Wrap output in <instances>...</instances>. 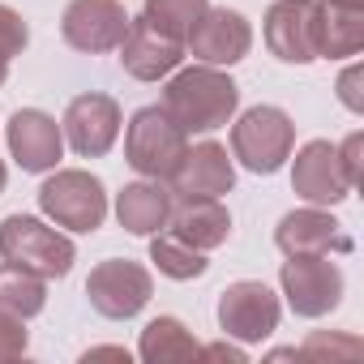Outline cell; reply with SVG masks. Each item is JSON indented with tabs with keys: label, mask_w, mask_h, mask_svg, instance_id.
Segmentation results:
<instances>
[{
	"label": "cell",
	"mask_w": 364,
	"mask_h": 364,
	"mask_svg": "<svg viewBox=\"0 0 364 364\" xmlns=\"http://www.w3.org/2000/svg\"><path fill=\"white\" fill-rule=\"evenodd\" d=\"M159 107L185 133H210V129H223L236 116L240 86L215 65H193V69H180L163 86V103Z\"/></svg>",
	"instance_id": "6da1fadb"
},
{
	"label": "cell",
	"mask_w": 364,
	"mask_h": 364,
	"mask_svg": "<svg viewBox=\"0 0 364 364\" xmlns=\"http://www.w3.org/2000/svg\"><path fill=\"white\" fill-rule=\"evenodd\" d=\"M0 257L39 274V279H65L73 270L77 249H73L69 236L39 223L35 215H9L0 223Z\"/></svg>",
	"instance_id": "7a4b0ae2"
},
{
	"label": "cell",
	"mask_w": 364,
	"mask_h": 364,
	"mask_svg": "<svg viewBox=\"0 0 364 364\" xmlns=\"http://www.w3.org/2000/svg\"><path fill=\"white\" fill-rule=\"evenodd\" d=\"M185 150H189V133L159 103L133 112V120L124 129V159H129L133 171H141L146 180H167Z\"/></svg>",
	"instance_id": "3957f363"
},
{
	"label": "cell",
	"mask_w": 364,
	"mask_h": 364,
	"mask_svg": "<svg viewBox=\"0 0 364 364\" xmlns=\"http://www.w3.org/2000/svg\"><path fill=\"white\" fill-rule=\"evenodd\" d=\"M291 146H296V124L283 107L257 103L232 124V154L257 176H274L291 159Z\"/></svg>",
	"instance_id": "277c9868"
},
{
	"label": "cell",
	"mask_w": 364,
	"mask_h": 364,
	"mask_svg": "<svg viewBox=\"0 0 364 364\" xmlns=\"http://www.w3.org/2000/svg\"><path fill=\"white\" fill-rule=\"evenodd\" d=\"M39 210L69 232H99L107 219V193H103V180L82 171V167H65L56 176L43 180L39 189Z\"/></svg>",
	"instance_id": "5b68a950"
},
{
	"label": "cell",
	"mask_w": 364,
	"mask_h": 364,
	"mask_svg": "<svg viewBox=\"0 0 364 364\" xmlns=\"http://www.w3.org/2000/svg\"><path fill=\"white\" fill-rule=\"evenodd\" d=\"M154 296V279L141 262H129V257H107L90 270L86 279V300L99 317L107 321H129L137 317Z\"/></svg>",
	"instance_id": "8992f818"
},
{
	"label": "cell",
	"mask_w": 364,
	"mask_h": 364,
	"mask_svg": "<svg viewBox=\"0 0 364 364\" xmlns=\"http://www.w3.org/2000/svg\"><path fill=\"white\" fill-rule=\"evenodd\" d=\"M283 296L291 304L296 317H326L338 309L343 300V270L338 262H330V253H304V257H287L279 270Z\"/></svg>",
	"instance_id": "52a82bcc"
},
{
	"label": "cell",
	"mask_w": 364,
	"mask_h": 364,
	"mask_svg": "<svg viewBox=\"0 0 364 364\" xmlns=\"http://www.w3.org/2000/svg\"><path fill=\"white\" fill-rule=\"evenodd\" d=\"M219 330L228 338H240V343H262L279 330V317H283V304L279 296L257 283V279H240V283H228L219 291Z\"/></svg>",
	"instance_id": "ba28073f"
},
{
	"label": "cell",
	"mask_w": 364,
	"mask_h": 364,
	"mask_svg": "<svg viewBox=\"0 0 364 364\" xmlns=\"http://www.w3.org/2000/svg\"><path fill=\"white\" fill-rule=\"evenodd\" d=\"M291 189L296 198H304L309 206H338L351 198V180L338 163V146L326 137H313L296 150V167H291Z\"/></svg>",
	"instance_id": "9c48e42d"
},
{
	"label": "cell",
	"mask_w": 364,
	"mask_h": 364,
	"mask_svg": "<svg viewBox=\"0 0 364 364\" xmlns=\"http://www.w3.org/2000/svg\"><path fill=\"white\" fill-rule=\"evenodd\" d=\"M60 133H65V141L73 146V154H82V159H103V154L116 146V137H120V103H116L112 95H99V90L77 95V99H69V107H65Z\"/></svg>",
	"instance_id": "30bf717a"
},
{
	"label": "cell",
	"mask_w": 364,
	"mask_h": 364,
	"mask_svg": "<svg viewBox=\"0 0 364 364\" xmlns=\"http://www.w3.org/2000/svg\"><path fill=\"white\" fill-rule=\"evenodd\" d=\"M60 35L69 48L77 52H116L120 39L129 35V14L120 0H69L65 18H60Z\"/></svg>",
	"instance_id": "8fae6325"
},
{
	"label": "cell",
	"mask_w": 364,
	"mask_h": 364,
	"mask_svg": "<svg viewBox=\"0 0 364 364\" xmlns=\"http://www.w3.org/2000/svg\"><path fill=\"white\" fill-rule=\"evenodd\" d=\"M266 48L283 65L317 60V0H274L266 9Z\"/></svg>",
	"instance_id": "7c38bea8"
},
{
	"label": "cell",
	"mask_w": 364,
	"mask_h": 364,
	"mask_svg": "<svg viewBox=\"0 0 364 364\" xmlns=\"http://www.w3.org/2000/svg\"><path fill=\"white\" fill-rule=\"evenodd\" d=\"M5 141H9V154L22 171L39 176V171H52L65 154V133L60 124L39 112V107H18L5 124Z\"/></svg>",
	"instance_id": "4fadbf2b"
},
{
	"label": "cell",
	"mask_w": 364,
	"mask_h": 364,
	"mask_svg": "<svg viewBox=\"0 0 364 364\" xmlns=\"http://www.w3.org/2000/svg\"><path fill=\"white\" fill-rule=\"evenodd\" d=\"M171 180V198L176 202H189V198H223L236 185V167L228 159V150L219 141H198L193 150L180 154Z\"/></svg>",
	"instance_id": "5bb4252c"
},
{
	"label": "cell",
	"mask_w": 364,
	"mask_h": 364,
	"mask_svg": "<svg viewBox=\"0 0 364 364\" xmlns=\"http://www.w3.org/2000/svg\"><path fill=\"white\" fill-rule=\"evenodd\" d=\"M185 43L193 52V60H202V65H215V69L219 65H240L253 48V26L236 9H206Z\"/></svg>",
	"instance_id": "9a60e30c"
},
{
	"label": "cell",
	"mask_w": 364,
	"mask_h": 364,
	"mask_svg": "<svg viewBox=\"0 0 364 364\" xmlns=\"http://www.w3.org/2000/svg\"><path fill=\"white\" fill-rule=\"evenodd\" d=\"M185 60V43L154 31L146 18H129V35L120 39V69L137 82H159L176 73V65Z\"/></svg>",
	"instance_id": "2e32d148"
},
{
	"label": "cell",
	"mask_w": 364,
	"mask_h": 364,
	"mask_svg": "<svg viewBox=\"0 0 364 364\" xmlns=\"http://www.w3.org/2000/svg\"><path fill=\"white\" fill-rule=\"evenodd\" d=\"M274 245L287 257H304V253H351L355 249V240L343 232V223L334 215H326L321 206L283 215L279 228H274Z\"/></svg>",
	"instance_id": "e0dca14e"
},
{
	"label": "cell",
	"mask_w": 364,
	"mask_h": 364,
	"mask_svg": "<svg viewBox=\"0 0 364 364\" xmlns=\"http://www.w3.org/2000/svg\"><path fill=\"white\" fill-rule=\"evenodd\" d=\"M167 232L180 236L185 245H193V249H202V253H210L232 236V215L219 198H189V202L171 206Z\"/></svg>",
	"instance_id": "ac0fdd59"
},
{
	"label": "cell",
	"mask_w": 364,
	"mask_h": 364,
	"mask_svg": "<svg viewBox=\"0 0 364 364\" xmlns=\"http://www.w3.org/2000/svg\"><path fill=\"white\" fill-rule=\"evenodd\" d=\"M171 206H176L171 189H163L159 180H137V185H124V189H120V198H116V219H120V228L133 232V236H154V232L167 228Z\"/></svg>",
	"instance_id": "d6986e66"
},
{
	"label": "cell",
	"mask_w": 364,
	"mask_h": 364,
	"mask_svg": "<svg viewBox=\"0 0 364 364\" xmlns=\"http://www.w3.org/2000/svg\"><path fill=\"white\" fill-rule=\"evenodd\" d=\"M364 48V9L317 0V60H343Z\"/></svg>",
	"instance_id": "ffe728a7"
},
{
	"label": "cell",
	"mask_w": 364,
	"mask_h": 364,
	"mask_svg": "<svg viewBox=\"0 0 364 364\" xmlns=\"http://www.w3.org/2000/svg\"><path fill=\"white\" fill-rule=\"evenodd\" d=\"M137 355H141L146 364L193 360V355H202V343L185 330V321H176V317H154V321H146V330H141Z\"/></svg>",
	"instance_id": "44dd1931"
},
{
	"label": "cell",
	"mask_w": 364,
	"mask_h": 364,
	"mask_svg": "<svg viewBox=\"0 0 364 364\" xmlns=\"http://www.w3.org/2000/svg\"><path fill=\"white\" fill-rule=\"evenodd\" d=\"M48 304V279L14 266V262H0V313H9V317H35L43 313Z\"/></svg>",
	"instance_id": "7402d4cb"
},
{
	"label": "cell",
	"mask_w": 364,
	"mask_h": 364,
	"mask_svg": "<svg viewBox=\"0 0 364 364\" xmlns=\"http://www.w3.org/2000/svg\"><path fill=\"white\" fill-rule=\"evenodd\" d=\"M150 262H154L167 279H176V283L202 279V274L210 270V262H206L202 249L185 245L180 236H171V232H154V240H150Z\"/></svg>",
	"instance_id": "603a6c76"
},
{
	"label": "cell",
	"mask_w": 364,
	"mask_h": 364,
	"mask_svg": "<svg viewBox=\"0 0 364 364\" xmlns=\"http://www.w3.org/2000/svg\"><path fill=\"white\" fill-rule=\"evenodd\" d=\"M210 9V0H146V22L154 26V31H163V35H171V39H180L185 43L189 39V31L198 26V18Z\"/></svg>",
	"instance_id": "cb8c5ba5"
},
{
	"label": "cell",
	"mask_w": 364,
	"mask_h": 364,
	"mask_svg": "<svg viewBox=\"0 0 364 364\" xmlns=\"http://www.w3.org/2000/svg\"><path fill=\"white\" fill-rule=\"evenodd\" d=\"M26 43H31V26L22 22V14L9 9V5H0V60L22 56Z\"/></svg>",
	"instance_id": "d4e9b609"
},
{
	"label": "cell",
	"mask_w": 364,
	"mask_h": 364,
	"mask_svg": "<svg viewBox=\"0 0 364 364\" xmlns=\"http://www.w3.org/2000/svg\"><path fill=\"white\" fill-rule=\"evenodd\" d=\"M31 338L22 330V317H9V313H0V360H18L26 355Z\"/></svg>",
	"instance_id": "484cf974"
},
{
	"label": "cell",
	"mask_w": 364,
	"mask_h": 364,
	"mask_svg": "<svg viewBox=\"0 0 364 364\" xmlns=\"http://www.w3.org/2000/svg\"><path fill=\"white\" fill-rule=\"evenodd\" d=\"M360 86H364V69H360V65H347V69L338 73V99H343L347 112H364V95H360Z\"/></svg>",
	"instance_id": "4316f807"
},
{
	"label": "cell",
	"mask_w": 364,
	"mask_h": 364,
	"mask_svg": "<svg viewBox=\"0 0 364 364\" xmlns=\"http://www.w3.org/2000/svg\"><path fill=\"white\" fill-rule=\"evenodd\" d=\"M360 150H364V133H347L343 146H338V163H343L351 185H360Z\"/></svg>",
	"instance_id": "83f0119b"
},
{
	"label": "cell",
	"mask_w": 364,
	"mask_h": 364,
	"mask_svg": "<svg viewBox=\"0 0 364 364\" xmlns=\"http://www.w3.org/2000/svg\"><path fill=\"white\" fill-rule=\"evenodd\" d=\"M334 347H338V351H347V355H355V351H360V343H355V338L334 343V338H326V334H313V338L300 347V355H317V351H334Z\"/></svg>",
	"instance_id": "f1b7e54d"
},
{
	"label": "cell",
	"mask_w": 364,
	"mask_h": 364,
	"mask_svg": "<svg viewBox=\"0 0 364 364\" xmlns=\"http://www.w3.org/2000/svg\"><path fill=\"white\" fill-rule=\"evenodd\" d=\"M202 355H228V360H236V364H245V351L240 347H232V343H210V347H202Z\"/></svg>",
	"instance_id": "f546056e"
},
{
	"label": "cell",
	"mask_w": 364,
	"mask_h": 364,
	"mask_svg": "<svg viewBox=\"0 0 364 364\" xmlns=\"http://www.w3.org/2000/svg\"><path fill=\"white\" fill-rule=\"evenodd\" d=\"M95 355H116V360H124V364H129V351H124V347H90L82 360H95Z\"/></svg>",
	"instance_id": "4dcf8cb0"
},
{
	"label": "cell",
	"mask_w": 364,
	"mask_h": 364,
	"mask_svg": "<svg viewBox=\"0 0 364 364\" xmlns=\"http://www.w3.org/2000/svg\"><path fill=\"white\" fill-rule=\"evenodd\" d=\"M330 5H343V9H364V0H330Z\"/></svg>",
	"instance_id": "1f68e13d"
},
{
	"label": "cell",
	"mask_w": 364,
	"mask_h": 364,
	"mask_svg": "<svg viewBox=\"0 0 364 364\" xmlns=\"http://www.w3.org/2000/svg\"><path fill=\"white\" fill-rule=\"evenodd\" d=\"M5 77H9V60H0V86H5Z\"/></svg>",
	"instance_id": "d6a6232c"
}]
</instances>
